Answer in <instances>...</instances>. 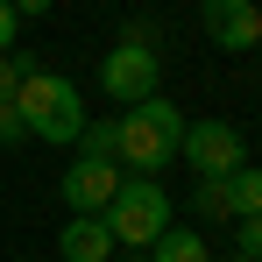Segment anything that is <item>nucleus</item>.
<instances>
[{
	"instance_id": "f257e3e1",
	"label": "nucleus",
	"mask_w": 262,
	"mask_h": 262,
	"mask_svg": "<svg viewBox=\"0 0 262 262\" xmlns=\"http://www.w3.org/2000/svg\"><path fill=\"white\" fill-rule=\"evenodd\" d=\"M14 114H21V128L36 135V142H57V149H71L78 135H85V92L71 85V78H57V71H21V85H14Z\"/></svg>"
},
{
	"instance_id": "f03ea898",
	"label": "nucleus",
	"mask_w": 262,
	"mask_h": 262,
	"mask_svg": "<svg viewBox=\"0 0 262 262\" xmlns=\"http://www.w3.org/2000/svg\"><path fill=\"white\" fill-rule=\"evenodd\" d=\"M121 121V170H170L177 163V142H184V114H177L163 92H149V99H135V106H121L114 114Z\"/></svg>"
},
{
	"instance_id": "7ed1b4c3",
	"label": "nucleus",
	"mask_w": 262,
	"mask_h": 262,
	"mask_svg": "<svg viewBox=\"0 0 262 262\" xmlns=\"http://www.w3.org/2000/svg\"><path fill=\"white\" fill-rule=\"evenodd\" d=\"M99 220H106L114 248H135V255H142V248H149V241H156V234L177 220V206H170V191H163L156 177L128 170V177H121V191H114V206H106Z\"/></svg>"
},
{
	"instance_id": "20e7f679",
	"label": "nucleus",
	"mask_w": 262,
	"mask_h": 262,
	"mask_svg": "<svg viewBox=\"0 0 262 262\" xmlns=\"http://www.w3.org/2000/svg\"><path fill=\"white\" fill-rule=\"evenodd\" d=\"M99 92H106L114 106H135V99L163 92V57H156L149 43H114L106 64H99Z\"/></svg>"
},
{
	"instance_id": "39448f33",
	"label": "nucleus",
	"mask_w": 262,
	"mask_h": 262,
	"mask_svg": "<svg viewBox=\"0 0 262 262\" xmlns=\"http://www.w3.org/2000/svg\"><path fill=\"white\" fill-rule=\"evenodd\" d=\"M177 156H184L199 177H227V170H241V163H248V142H241L234 121H184Z\"/></svg>"
},
{
	"instance_id": "423d86ee",
	"label": "nucleus",
	"mask_w": 262,
	"mask_h": 262,
	"mask_svg": "<svg viewBox=\"0 0 262 262\" xmlns=\"http://www.w3.org/2000/svg\"><path fill=\"white\" fill-rule=\"evenodd\" d=\"M199 21H206V43L213 50H262V7L255 0H199Z\"/></svg>"
},
{
	"instance_id": "0eeeda50",
	"label": "nucleus",
	"mask_w": 262,
	"mask_h": 262,
	"mask_svg": "<svg viewBox=\"0 0 262 262\" xmlns=\"http://www.w3.org/2000/svg\"><path fill=\"white\" fill-rule=\"evenodd\" d=\"M121 163H106V156H78V163H71V170H64V184H57V191H64V206H71V213H106V206H114V191H121Z\"/></svg>"
},
{
	"instance_id": "6e6552de",
	"label": "nucleus",
	"mask_w": 262,
	"mask_h": 262,
	"mask_svg": "<svg viewBox=\"0 0 262 262\" xmlns=\"http://www.w3.org/2000/svg\"><path fill=\"white\" fill-rule=\"evenodd\" d=\"M57 255L64 262H114V234L99 213H71V227L57 234Z\"/></svg>"
},
{
	"instance_id": "1a4fd4ad",
	"label": "nucleus",
	"mask_w": 262,
	"mask_h": 262,
	"mask_svg": "<svg viewBox=\"0 0 262 262\" xmlns=\"http://www.w3.org/2000/svg\"><path fill=\"white\" fill-rule=\"evenodd\" d=\"M142 262H213V255H206V234H199V227H177L170 220V227L142 248Z\"/></svg>"
},
{
	"instance_id": "9d476101",
	"label": "nucleus",
	"mask_w": 262,
	"mask_h": 262,
	"mask_svg": "<svg viewBox=\"0 0 262 262\" xmlns=\"http://www.w3.org/2000/svg\"><path fill=\"white\" fill-rule=\"evenodd\" d=\"M191 213L234 227V191H227V177H191Z\"/></svg>"
},
{
	"instance_id": "9b49d317",
	"label": "nucleus",
	"mask_w": 262,
	"mask_h": 262,
	"mask_svg": "<svg viewBox=\"0 0 262 262\" xmlns=\"http://www.w3.org/2000/svg\"><path fill=\"white\" fill-rule=\"evenodd\" d=\"M78 156H106V163H121V121L106 114V121H85V135L71 142Z\"/></svg>"
},
{
	"instance_id": "f8f14e48",
	"label": "nucleus",
	"mask_w": 262,
	"mask_h": 262,
	"mask_svg": "<svg viewBox=\"0 0 262 262\" xmlns=\"http://www.w3.org/2000/svg\"><path fill=\"white\" fill-rule=\"evenodd\" d=\"M227 191H234V220L262 213V170H255V163H241V170H227Z\"/></svg>"
},
{
	"instance_id": "ddd939ff",
	"label": "nucleus",
	"mask_w": 262,
	"mask_h": 262,
	"mask_svg": "<svg viewBox=\"0 0 262 262\" xmlns=\"http://www.w3.org/2000/svg\"><path fill=\"white\" fill-rule=\"evenodd\" d=\"M234 248L248 262H262V213H248V220H234Z\"/></svg>"
},
{
	"instance_id": "4468645a",
	"label": "nucleus",
	"mask_w": 262,
	"mask_h": 262,
	"mask_svg": "<svg viewBox=\"0 0 262 262\" xmlns=\"http://www.w3.org/2000/svg\"><path fill=\"white\" fill-rule=\"evenodd\" d=\"M21 71H29V57H0V106L14 99V85H21Z\"/></svg>"
},
{
	"instance_id": "2eb2a0df",
	"label": "nucleus",
	"mask_w": 262,
	"mask_h": 262,
	"mask_svg": "<svg viewBox=\"0 0 262 262\" xmlns=\"http://www.w3.org/2000/svg\"><path fill=\"white\" fill-rule=\"evenodd\" d=\"M14 142H29V128H21V114H14V99L0 106V149H14Z\"/></svg>"
},
{
	"instance_id": "dca6fc26",
	"label": "nucleus",
	"mask_w": 262,
	"mask_h": 262,
	"mask_svg": "<svg viewBox=\"0 0 262 262\" xmlns=\"http://www.w3.org/2000/svg\"><path fill=\"white\" fill-rule=\"evenodd\" d=\"M121 43H149V50H156V21H149V14H135L128 29H121Z\"/></svg>"
},
{
	"instance_id": "f3484780",
	"label": "nucleus",
	"mask_w": 262,
	"mask_h": 262,
	"mask_svg": "<svg viewBox=\"0 0 262 262\" xmlns=\"http://www.w3.org/2000/svg\"><path fill=\"white\" fill-rule=\"evenodd\" d=\"M14 29H21V14H14V7H7V0H0V57H7V50H14Z\"/></svg>"
},
{
	"instance_id": "a211bd4d",
	"label": "nucleus",
	"mask_w": 262,
	"mask_h": 262,
	"mask_svg": "<svg viewBox=\"0 0 262 262\" xmlns=\"http://www.w3.org/2000/svg\"><path fill=\"white\" fill-rule=\"evenodd\" d=\"M7 7H14V14H50L57 0H7Z\"/></svg>"
},
{
	"instance_id": "6ab92c4d",
	"label": "nucleus",
	"mask_w": 262,
	"mask_h": 262,
	"mask_svg": "<svg viewBox=\"0 0 262 262\" xmlns=\"http://www.w3.org/2000/svg\"><path fill=\"white\" fill-rule=\"evenodd\" d=\"M234 262H248V255H234Z\"/></svg>"
},
{
	"instance_id": "aec40b11",
	"label": "nucleus",
	"mask_w": 262,
	"mask_h": 262,
	"mask_svg": "<svg viewBox=\"0 0 262 262\" xmlns=\"http://www.w3.org/2000/svg\"><path fill=\"white\" fill-rule=\"evenodd\" d=\"M135 262H142V255H135Z\"/></svg>"
}]
</instances>
